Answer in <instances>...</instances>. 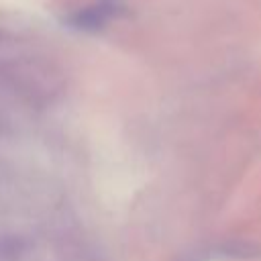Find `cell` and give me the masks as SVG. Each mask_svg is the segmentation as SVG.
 I'll return each instance as SVG.
<instances>
[{
	"label": "cell",
	"instance_id": "obj_1",
	"mask_svg": "<svg viewBox=\"0 0 261 261\" xmlns=\"http://www.w3.org/2000/svg\"><path fill=\"white\" fill-rule=\"evenodd\" d=\"M114 10H116V0H102L96 6L88 8L84 14H80L77 22H80L82 29H88V27L96 29V27H102L114 14Z\"/></svg>",
	"mask_w": 261,
	"mask_h": 261
}]
</instances>
